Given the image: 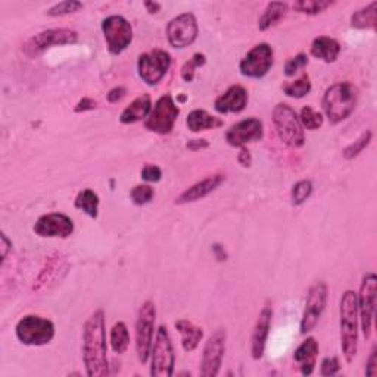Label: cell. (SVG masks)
Returning a JSON list of instances; mask_svg holds the SVG:
<instances>
[{
	"label": "cell",
	"instance_id": "cell-49",
	"mask_svg": "<svg viewBox=\"0 0 377 377\" xmlns=\"http://www.w3.org/2000/svg\"><path fill=\"white\" fill-rule=\"evenodd\" d=\"M212 252H214L216 258L218 261H225L227 259V252L223 247H220V245H214V247H212Z\"/></svg>",
	"mask_w": 377,
	"mask_h": 377
},
{
	"label": "cell",
	"instance_id": "cell-34",
	"mask_svg": "<svg viewBox=\"0 0 377 377\" xmlns=\"http://www.w3.org/2000/svg\"><path fill=\"white\" fill-rule=\"evenodd\" d=\"M311 193H313V183H311V180H301V182L295 183L292 187V204L297 206L305 204L309 199Z\"/></svg>",
	"mask_w": 377,
	"mask_h": 377
},
{
	"label": "cell",
	"instance_id": "cell-2",
	"mask_svg": "<svg viewBox=\"0 0 377 377\" xmlns=\"http://www.w3.org/2000/svg\"><path fill=\"white\" fill-rule=\"evenodd\" d=\"M340 347L343 357L348 363H352L358 352V304L357 295L352 290H347L340 298Z\"/></svg>",
	"mask_w": 377,
	"mask_h": 377
},
{
	"label": "cell",
	"instance_id": "cell-40",
	"mask_svg": "<svg viewBox=\"0 0 377 377\" xmlns=\"http://www.w3.org/2000/svg\"><path fill=\"white\" fill-rule=\"evenodd\" d=\"M307 63H308V56L305 54H299L297 56H293L285 65V74L288 77H293L301 68H304Z\"/></svg>",
	"mask_w": 377,
	"mask_h": 377
},
{
	"label": "cell",
	"instance_id": "cell-11",
	"mask_svg": "<svg viewBox=\"0 0 377 377\" xmlns=\"http://www.w3.org/2000/svg\"><path fill=\"white\" fill-rule=\"evenodd\" d=\"M327 293H329V289H327V285L324 282H317L309 288L301 320L302 335H307L316 329V326L319 324L326 309Z\"/></svg>",
	"mask_w": 377,
	"mask_h": 377
},
{
	"label": "cell",
	"instance_id": "cell-12",
	"mask_svg": "<svg viewBox=\"0 0 377 377\" xmlns=\"http://www.w3.org/2000/svg\"><path fill=\"white\" fill-rule=\"evenodd\" d=\"M77 42H78L77 31L70 28H52L42 31L36 37L30 39L24 46V51L28 56L35 58L52 46L75 44Z\"/></svg>",
	"mask_w": 377,
	"mask_h": 377
},
{
	"label": "cell",
	"instance_id": "cell-33",
	"mask_svg": "<svg viewBox=\"0 0 377 377\" xmlns=\"http://www.w3.org/2000/svg\"><path fill=\"white\" fill-rule=\"evenodd\" d=\"M332 5L333 2H329V0H299V2L293 4V9L307 15H317Z\"/></svg>",
	"mask_w": 377,
	"mask_h": 377
},
{
	"label": "cell",
	"instance_id": "cell-22",
	"mask_svg": "<svg viewBox=\"0 0 377 377\" xmlns=\"http://www.w3.org/2000/svg\"><path fill=\"white\" fill-rule=\"evenodd\" d=\"M319 351L320 348L317 340L314 338H307L298 347V350L293 352V359L301 364V373L304 376L313 374Z\"/></svg>",
	"mask_w": 377,
	"mask_h": 377
},
{
	"label": "cell",
	"instance_id": "cell-18",
	"mask_svg": "<svg viewBox=\"0 0 377 377\" xmlns=\"http://www.w3.org/2000/svg\"><path fill=\"white\" fill-rule=\"evenodd\" d=\"M264 136V125L258 118H247L233 124L227 130L225 140L233 147H243L245 144L258 142Z\"/></svg>",
	"mask_w": 377,
	"mask_h": 377
},
{
	"label": "cell",
	"instance_id": "cell-1",
	"mask_svg": "<svg viewBox=\"0 0 377 377\" xmlns=\"http://www.w3.org/2000/svg\"><path fill=\"white\" fill-rule=\"evenodd\" d=\"M83 363L89 377L109 374L106 323L104 309H96L87 319L83 329Z\"/></svg>",
	"mask_w": 377,
	"mask_h": 377
},
{
	"label": "cell",
	"instance_id": "cell-9",
	"mask_svg": "<svg viewBox=\"0 0 377 377\" xmlns=\"http://www.w3.org/2000/svg\"><path fill=\"white\" fill-rule=\"evenodd\" d=\"M102 31L112 55H120L133 42V27L121 15H109L102 21Z\"/></svg>",
	"mask_w": 377,
	"mask_h": 377
},
{
	"label": "cell",
	"instance_id": "cell-24",
	"mask_svg": "<svg viewBox=\"0 0 377 377\" xmlns=\"http://www.w3.org/2000/svg\"><path fill=\"white\" fill-rule=\"evenodd\" d=\"M151 111H152L151 96L147 93L140 94L121 112L120 121L123 124H135L137 121L146 120L147 116L151 113Z\"/></svg>",
	"mask_w": 377,
	"mask_h": 377
},
{
	"label": "cell",
	"instance_id": "cell-16",
	"mask_svg": "<svg viewBox=\"0 0 377 377\" xmlns=\"http://www.w3.org/2000/svg\"><path fill=\"white\" fill-rule=\"evenodd\" d=\"M225 342L227 333L224 329L216 330L206 340L201 361V374L204 377H216L220 373L225 354Z\"/></svg>",
	"mask_w": 377,
	"mask_h": 377
},
{
	"label": "cell",
	"instance_id": "cell-29",
	"mask_svg": "<svg viewBox=\"0 0 377 377\" xmlns=\"http://www.w3.org/2000/svg\"><path fill=\"white\" fill-rule=\"evenodd\" d=\"M99 194L93 192L92 189L81 190L75 198V208L86 212L90 218H97V212H99Z\"/></svg>",
	"mask_w": 377,
	"mask_h": 377
},
{
	"label": "cell",
	"instance_id": "cell-48",
	"mask_svg": "<svg viewBox=\"0 0 377 377\" xmlns=\"http://www.w3.org/2000/svg\"><path fill=\"white\" fill-rule=\"evenodd\" d=\"M0 239H2V259H5L8 251L12 248V242L6 237L5 233H2V236H0Z\"/></svg>",
	"mask_w": 377,
	"mask_h": 377
},
{
	"label": "cell",
	"instance_id": "cell-41",
	"mask_svg": "<svg viewBox=\"0 0 377 377\" xmlns=\"http://www.w3.org/2000/svg\"><path fill=\"white\" fill-rule=\"evenodd\" d=\"M340 370V363L338 357H327L321 361L320 373L321 376H335Z\"/></svg>",
	"mask_w": 377,
	"mask_h": 377
},
{
	"label": "cell",
	"instance_id": "cell-28",
	"mask_svg": "<svg viewBox=\"0 0 377 377\" xmlns=\"http://www.w3.org/2000/svg\"><path fill=\"white\" fill-rule=\"evenodd\" d=\"M288 8H289V5L286 2L268 4L267 8L264 9V13H262L261 18L258 20V28L261 31H266V30L274 27L277 23H280L282 18H285Z\"/></svg>",
	"mask_w": 377,
	"mask_h": 377
},
{
	"label": "cell",
	"instance_id": "cell-4",
	"mask_svg": "<svg viewBox=\"0 0 377 377\" xmlns=\"http://www.w3.org/2000/svg\"><path fill=\"white\" fill-rule=\"evenodd\" d=\"M273 123L280 140L290 147H302L305 143L304 127L298 113L288 104H278L273 109Z\"/></svg>",
	"mask_w": 377,
	"mask_h": 377
},
{
	"label": "cell",
	"instance_id": "cell-13",
	"mask_svg": "<svg viewBox=\"0 0 377 377\" xmlns=\"http://www.w3.org/2000/svg\"><path fill=\"white\" fill-rule=\"evenodd\" d=\"M274 62V51L268 43L254 46L239 63L240 74L249 78H262L268 74Z\"/></svg>",
	"mask_w": 377,
	"mask_h": 377
},
{
	"label": "cell",
	"instance_id": "cell-35",
	"mask_svg": "<svg viewBox=\"0 0 377 377\" xmlns=\"http://www.w3.org/2000/svg\"><path fill=\"white\" fill-rule=\"evenodd\" d=\"M299 121L307 130H319L323 125L324 118L320 112L313 109V106H304L299 113Z\"/></svg>",
	"mask_w": 377,
	"mask_h": 377
},
{
	"label": "cell",
	"instance_id": "cell-44",
	"mask_svg": "<svg viewBox=\"0 0 377 377\" xmlns=\"http://www.w3.org/2000/svg\"><path fill=\"white\" fill-rule=\"evenodd\" d=\"M127 94V90H125V87H113L112 90H109V93L106 94V97H108V102H111V104H117V102H120L121 99H124V96Z\"/></svg>",
	"mask_w": 377,
	"mask_h": 377
},
{
	"label": "cell",
	"instance_id": "cell-47",
	"mask_svg": "<svg viewBox=\"0 0 377 377\" xmlns=\"http://www.w3.org/2000/svg\"><path fill=\"white\" fill-rule=\"evenodd\" d=\"M209 143L205 140V139H194V140H189L186 147L190 151H201V149H205V147H208Z\"/></svg>",
	"mask_w": 377,
	"mask_h": 377
},
{
	"label": "cell",
	"instance_id": "cell-6",
	"mask_svg": "<svg viewBox=\"0 0 377 377\" xmlns=\"http://www.w3.org/2000/svg\"><path fill=\"white\" fill-rule=\"evenodd\" d=\"M175 354L166 326H159L151 350V376L170 377L174 373Z\"/></svg>",
	"mask_w": 377,
	"mask_h": 377
},
{
	"label": "cell",
	"instance_id": "cell-5",
	"mask_svg": "<svg viewBox=\"0 0 377 377\" xmlns=\"http://www.w3.org/2000/svg\"><path fill=\"white\" fill-rule=\"evenodd\" d=\"M15 335L23 345H47L55 338V324L40 316H25L16 324Z\"/></svg>",
	"mask_w": 377,
	"mask_h": 377
},
{
	"label": "cell",
	"instance_id": "cell-21",
	"mask_svg": "<svg viewBox=\"0 0 377 377\" xmlns=\"http://www.w3.org/2000/svg\"><path fill=\"white\" fill-rule=\"evenodd\" d=\"M224 178L225 177L223 174L208 175L206 178L201 180V182H198L196 185L190 186L187 190H185L182 194L178 196V198H175V204L183 205V204H190V202L204 199L205 196L214 192L224 182Z\"/></svg>",
	"mask_w": 377,
	"mask_h": 377
},
{
	"label": "cell",
	"instance_id": "cell-17",
	"mask_svg": "<svg viewBox=\"0 0 377 377\" xmlns=\"http://www.w3.org/2000/svg\"><path fill=\"white\" fill-rule=\"evenodd\" d=\"M32 230L40 237L67 239L74 233V221L62 212H51V214L42 216Z\"/></svg>",
	"mask_w": 377,
	"mask_h": 377
},
{
	"label": "cell",
	"instance_id": "cell-43",
	"mask_svg": "<svg viewBox=\"0 0 377 377\" xmlns=\"http://www.w3.org/2000/svg\"><path fill=\"white\" fill-rule=\"evenodd\" d=\"M366 374L370 377H374L377 374V348L374 347L369 359H367V366H366Z\"/></svg>",
	"mask_w": 377,
	"mask_h": 377
},
{
	"label": "cell",
	"instance_id": "cell-26",
	"mask_svg": "<svg viewBox=\"0 0 377 377\" xmlns=\"http://www.w3.org/2000/svg\"><path fill=\"white\" fill-rule=\"evenodd\" d=\"M339 54H340V44L338 40L332 37L320 36L313 42V44H311V55L327 63L335 62Z\"/></svg>",
	"mask_w": 377,
	"mask_h": 377
},
{
	"label": "cell",
	"instance_id": "cell-32",
	"mask_svg": "<svg viewBox=\"0 0 377 377\" xmlns=\"http://www.w3.org/2000/svg\"><path fill=\"white\" fill-rule=\"evenodd\" d=\"M311 89H313V85H311V80L308 74H302L298 80L292 81V83H288L283 86V92L289 97H295V99H301V97L307 96Z\"/></svg>",
	"mask_w": 377,
	"mask_h": 377
},
{
	"label": "cell",
	"instance_id": "cell-38",
	"mask_svg": "<svg viewBox=\"0 0 377 377\" xmlns=\"http://www.w3.org/2000/svg\"><path fill=\"white\" fill-rule=\"evenodd\" d=\"M155 196V190L149 185H139L135 186L130 192V198L136 205H146L149 204Z\"/></svg>",
	"mask_w": 377,
	"mask_h": 377
},
{
	"label": "cell",
	"instance_id": "cell-45",
	"mask_svg": "<svg viewBox=\"0 0 377 377\" xmlns=\"http://www.w3.org/2000/svg\"><path fill=\"white\" fill-rule=\"evenodd\" d=\"M97 106V104L93 101V99H90V97H83V99H81L78 104H77V106H75V112L77 113H80V112H86V111H92V109H94Z\"/></svg>",
	"mask_w": 377,
	"mask_h": 377
},
{
	"label": "cell",
	"instance_id": "cell-20",
	"mask_svg": "<svg viewBox=\"0 0 377 377\" xmlns=\"http://www.w3.org/2000/svg\"><path fill=\"white\" fill-rule=\"evenodd\" d=\"M248 105V92L243 86L228 87L216 99L214 108L218 113H239Z\"/></svg>",
	"mask_w": 377,
	"mask_h": 377
},
{
	"label": "cell",
	"instance_id": "cell-23",
	"mask_svg": "<svg viewBox=\"0 0 377 377\" xmlns=\"http://www.w3.org/2000/svg\"><path fill=\"white\" fill-rule=\"evenodd\" d=\"M65 268H67V261H65V258L61 254H55L52 257H49L46 259L44 267L42 268V271H40V274L37 277L36 285H35V290L40 292L46 286L56 282L59 278L61 271H65Z\"/></svg>",
	"mask_w": 377,
	"mask_h": 377
},
{
	"label": "cell",
	"instance_id": "cell-30",
	"mask_svg": "<svg viewBox=\"0 0 377 377\" xmlns=\"http://www.w3.org/2000/svg\"><path fill=\"white\" fill-rule=\"evenodd\" d=\"M111 347L113 350V352L121 355L124 354L128 347H130V333L125 323L118 321L113 324V327L111 329Z\"/></svg>",
	"mask_w": 377,
	"mask_h": 377
},
{
	"label": "cell",
	"instance_id": "cell-3",
	"mask_svg": "<svg viewBox=\"0 0 377 377\" xmlns=\"http://www.w3.org/2000/svg\"><path fill=\"white\" fill-rule=\"evenodd\" d=\"M358 102V90L350 81L335 83L324 92L323 109L330 124L345 121L354 112Z\"/></svg>",
	"mask_w": 377,
	"mask_h": 377
},
{
	"label": "cell",
	"instance_id": "cell-46",
	"mask_svg": "<svg viewBox=\"0 0 377 377\" xmlns=\"http://www.w3.org/2000/svg\"><path fill=\"white\" fill-rule=\"evenodd\" d=\"M237 161L242 167L245 168H248L251 167V163H252V156H251V152L248 149H245V147H242L240 149V154L237 155Z\"/></svg>",
	"mask_w": 377,
	"mask_h": 377
},
{
	"label": "cell",
	"instance_id": "cell-39",
	"mask_svg": "<svg viewBox=\"0 0 377 377\" xmlns=\"http://www.w3.org/2000/svg\"><path fill=\"white\" fill-rule=\"evenodd\" d=\"M83 8V4L75 2V0H67V2H61L54 5L51 9L46 11V15L49 16H62V15H68L74 13Z\"/></svg>",
	"mask_w": 377,
	"mask_h": 377
},
{
	"label": "cell",
	"instance_id": "cell-31",
	"mask_svg": "<svg viewBox=\"0 0 377 377\" xmlns=\"http://www.w3.org/2000/svg\"><path fill=\"white\" fill-rule=\"evenodd\" d=\"M376 9L377 2H371L369 6L354 12L351 16V25L359 30L376 28Z\"/></svg>",
	"mask_w": 377,
	"mask_h": 377
},
{
	"label": "cell",
	"instance_id": "cell-42",
	"mask_svg": "<svg viewBox=\"0 0 377 377\" xmlns=\"http://www.w3.org/2000/svg\"><path fill=\"white\" fill-rule=\"evenodd\" d=\"M140 175L147 183H158L159 180L162 178V171L159 167L154 166V163H146L142 173H140Z\"/></svg>",
	"mask_w": 377,
	"mask_h": 377
},
{
	"label": "cell",
	"instance_id": "cell-8",
	"mask_svg": "<svg viewBox=\"0 0 377 377\" xmlns=\"http://www.w3.org/2000/svg\"><path fill=\"white\" fill-rule=\"evenodd\" d=\"M178 116L180 109L175 105L173 96L163 94L152 106L151 113L144 120V127L156 135H170Z\"/></svg>",
	"mask_w": 377,
	"mask_h": 377
},
{
	"label": "cell",
	"instance_id": "cell-19",
	"mask_svg": "<svg viewBox=\"0 0 377 377\" xmlns=\"http://www.w3.org/2000/svg\"><path fill=\"white\" fill-rule=\"evenodd\" d=\"M271 320H273V308L270 305H266L261 309L251 338V352L254 359H259L264 355L266 343L271 329Z\"/></svg>",
	"mask_w": 377,
	"mask_h": 377
},
{
	"label": "cell",
	"instance_id": "cell-7",
	"mask_svg": "<svg viewBox=\"0 0 377 377\" xmlns=\"http://www.w3.org/2000/svg\"><path fill=\"white\" fill-rule=\"evenodd\" d=\"M156 320V307L152 301H146L139 309L136 321V352L142 364H146L151 357Z\"/></svg>",
	"mask_w": 377,
	"mask_h": 377
},
{
	"label": "cell",
	"instance_id": "cell-36",
	"mask_svg": "<svg viewBox=\"0 0 377 377\" xmlns=\"http://www.w3.org/2000/svg\"><path fill=\"white\" fill-rule=\"evenodd\" d=\"M371 137H373V133L370 130H367L366 133H363L354 143H351L348 147H345V149H343V152H342L343 158H345V159L357 158L370 144Z\"/></svg>",
	"mask_w": 377,
	"mask_h": 377
},
{
	"label": "cell",
	"instance_id": "cell-27",
	"mask_svg": "<svg viewBox=\"0 0 377 377\" xmlns=\"http://www.w3.org/2000/svg\"><path fill=\"white\" fill-rule=\"evenodd\" d=\"M186 124H187V128L193 131V133H199V131L221 127L223 121L217 117H212L211 113H208L204 109H194L187 116Z\"/></svg>",
	"mask_w": 377,
	"mask_h": 377
},
{
	"label": "cell",
	"instance_id": "cell-37",
	"mask_svg": "<svg viewBox=\"0 0 377 377\" xmlns=\"http://www.w3.org/2000/svg\"><path fill=\"white\" fill-rule=\"evenodd\" d=\"M205 62H206V56L204 54H194L192 59L185 62V65L182 67V78L186 81V83H192L194 78L196 68L204 67Z\"/></svg>",
	"mask_w": 377,
	"mask_h": 377
},
{
	"label": "cell",
	"instance_id": "cell-50",
	"mask_svg": "<svg viewBox=\"0 0 377 377\" xmlns=\"http://www.w3.org/2000/svg\"><path fill=\"white\" fill-rule=\"evenodd\" d=\"M144 8L149 13H158L161 11V4L158 2H144Z\"/></svg>",
	"mask_w": 377,
	"mask_h": 377
},
{
	"label": "cell",
	"instance_id": "cell-10",
	"mask_svg": "<svg viewBox=\"0 0 377 377\" xmlns=\"http://www.w3.org/2000/svg\"><path fill=\"white\" fill-rule=\"evenodd\" d=\"M171 67V56L162 49H154L139 56L137 71L147 86H156Z\"/></svg>",
	"mask_w": 377,
	"mask_h": 377
},
{
	"label": "cell",
	"instance_id": "cell-14",
	"mask_svg": "<svg viewBox=\"0 0 377 377\" xmlns=\"http://www.w3.org/2000/svg\"><path fill=\"white\" fill-rule=\"evenodd\" d=\"M376 297H377V278L376 274L369 273L363 277V283L361 288H359V295L357 297L358 316L359 320H361V329L366 339H369L371 335L374 311H376Z\"/></svg>",
	"mask_w": 377,
	"mask_h": 377
},
{
	"label": "cell",
	"instance_id": "cell-25",
	"mask_svg": "<svg viewBox=\"0 0 377 377\" xmlns=\"http://www.w3.org/2000/svg\"><path fill=\"white\" fill-rule=\"evenodd\" d=\"M175 329L178 330L180 335H182V347L186 352H192L198 348L204 338L202 327L196 326L190 320L180 319L175 321Z\"/></svg>",
	"mask_w": 377,
	"mask_h": 377
},
{
	"label": "cell",
	"instance_id": "cell-15",
	"mask_svg": "<svg viewBox=\"0 0 377 377\" xmlns=\"http://www.w3.org/2000/svg\"><path fill=\"white\" fill-rule=\"evenodd\" d=\"M199 27L192 12L177 15L167 25L168 42L174 49H185L198 37Z\"/></svg>",
	"mask_w": 377,
	"mask_h": 377
}]
</instances>
